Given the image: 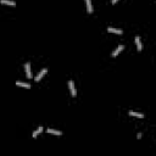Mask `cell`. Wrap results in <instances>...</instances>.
<instances>
[{
    "mask_svg": "<svg viewBox=\"0 0 156 156\" xmlns=\"http://www.w3.org/2000/svg\"><path fill=\"white\" fill-rule=\"evenodd\" d=\"M129 115L133 117H138V118H143V117H144L143 113H140V112H134V111H129Z\"/></svg>",
    "mask_w": 156,
    "mask_h": 156,
    "instance_id": "obj_10",
    "label": "cell"
},
{
    "mask_svg": "<svg viewBox=\"0 0 156 156\" xmlns=\"http://www.w3.org/2000/svg\"><path fill=\"white\" fill-rule=\"evenodd\" d=\"M107 32H110V33H116V34L123 33L122 29H117V28H113V27H107Z\"/></svg>",
    "mask_w": 156,
    "mask_h": 156,
    "instance_id": "obj_4",
    "label": "cell"
},
{
    "mask_svg": "<svg viewBox=\"0 0 156 156\" xmlns=\"http://www.w3.org/2000/svg\"><path fill=\"white\" fill-rule=\"evenodd\" d=\"M24 70H26V76H27V78H32V72H31V63H29V62H26V65H24Z\"/></svg>",
    "mask_w": 156,
    "mask_h": 156,
    "instance_id": "obj_3",
    "label": "cell"
},
{
    "mask_svg": "<svg viewBox=\"0 0 156 156\" xmlns=\"http://www.w3.org/2000/svg\"><path fill=\"white\" fill-rule=\"evenodd\" d=\"M42 132H43V128H42V127H39V128L37 129V131H35L33 134H32V137H33V138H37V137H38V135L42 133Z\"/></svg>",
    "mask_w": 156,
    "mask_h": 156,
    "instance_id": "obj_12",
    "label": "cell"
},
{
    "mask_svg": "<svg viewBox=\"0 0 156 156\" xmlns=\"http://www.w3.org/2000/svg\"><path fill=\"white\" fill-rule=\"evenodd\" d=\"M46 72H48V68H43V70H42V71H40V72L35 76L34 81H35V82H39V81L43 78V76H44V74H46Z\"/></svg>",
    "mask_w": 156,
    "mask_h": 156,
    "instance_id": "obj_1",
    "label": "cell"
},
{
    "mask_svg": "<svg viewBox=\"0 0 156 156\" xmlns=\"http://www.w3.org/2000/svg\"><path fill=\"white\" fill-rule=\"evenodd\" d=\"M135 44H137V49H138V51H141V49H143V44H141V40H140V37H135Z\"/></svg>",
    "mask_w": 156,
    "mask_h": 156,
    "instance_id": "obj_5",
    "label": "cell"
},
{
    "mask_svg": "<svg viewBox=\"0 0 156 156\" xmlns=\"http://www.w3.org/2000/svg\"><path fill=\"white\" fill-rule=\"evenodd\" d=\"M68 87H70V90H71V94H72L73 96H76V95H77V90H76V87H74L73 81H70V82H68Z\"/></svg>",
    "mask_w": 156,
    "mask_h": 156,
    "instance_id": "obj_2",
    "label": "cell"
},
{
    "mask_svg": "<svg viewBox=\"0 0 156 156\" xmlns=\"http://www.w3.org/2000/svg\"><path fill=\"white\" fill-rule=\"evenodd\" d=\"M16 84L18 85V87H22V88H27V89H29V88H31V84L24 83V82H21V81H17Z\"/></svg>",
    "mask_w": 156,
    "mask_h": 156,
    "instance_id": "obj_9",
    "label": "cell"
},
{
    "mask_svg": "<svg viewBox=\"0 0 156 156\" xmlns=\"http://www.w3.org/2000/svg\"><path fill=\"white\" fill-rule=\"evenodd\" d=\"M117 1H118V0H112V4H116Z\"/></svg>",
    "mask_w": 156,
    "mask_h": 156,
    "instance_id": "obj_13",
    "label": "cell"
},
{
    "mask_svg": "<svg viewBox=\"0 0 156 156\" xmlns=\"http://www.w3.org/2000/svg\"><path fill=\"white\" fill-rule=\"evenodd\" d=\"M123 49H124V46H123V45H118V46H117V49H115V50H113V53H112V56H113V57H116V56L118 55V54H120V53H121Z\"/></svg>",
    "mask_w": 156,
    "mask_h": 156,
    "instance_id": "obj_6",
    "label": "cell"
},
{
    "mask_svg": "<svg viewBox=\"0 0 156 156\" xmlns=\"http://www.w3.org/2000/svg\"><path fill=\"white\" fill-rule=\"evenodd\" d=\"M0 4H3V5H11V6L16 5V3L14 0H0Z\"/></svg>",
    "mask_w": 156,
    "mask_h": 156,
    "instance_id": "obj_7",
    "label": "cell"
},
{
    "mask_svg": "<svg viewBox=\"0 0 156 156\" xmlns=\"http://www.w3.org/2000/svg\"><path fill=\"white\" fill-rule=\"evenodd\" d=\"M48 133H50V134H54V135H62V132H60V131H55V129H48L46 131Z\"/></svg>",
    "mask_w": 156,
    "mask_h": 156,
    "instance_id": "obj_11",
    "label": "cell"
},
{
    "mask_svg": "<svg viewBox=\"0 0 156 156\" xmlns=\"http://www.w3.org/2000/svg\"><path fill=\"white\" fill-rule=\"evenodd\" d=\"M85 4H87V11L88 14L93 12V5H92V0H85Z\"/></svg>",
    "mask_w": 156,
    "mask_h": 156,
    "instance_id": "obj_8",
    "label": "cell"
}]
</instances>
